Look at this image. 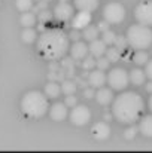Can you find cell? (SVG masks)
I'll return each instance as SVG.
<instances>
[{"label": "cell", "instance_id": "cell-1", "mask_svg": "<svg viewBox=\"0 0 152 153\" xmlns=\"http://www.w3.org/2000/svg\"><path fill=\"white\" fill-rule=\"evenodd\" d=\"M69 40L70 37L60 28L45 30L37 37V51L46 59H60L69 51Z\"/></svg>", "mask_w": 152, "mask_h": 153}, {"label": "cell", "instance_id": "cell-2", "mask_svg": "<svg viewBox=\"0 0 152 153\" xmlns=\"http://www.w3.org/2000/svg\"><path fill=\"white\" fill-rule=\"evenodd\" d=\"M143 110V98L137 92H122L112 104V114L121 123H134Z\"/></svg>", "mask_w": 152, "mask_h": 153}, {"label": "cell", "instance_id": "cell-3", "mask_svg": "<svg viewBox=\"0 0 152 153\" xmlns=\"http://www.w3.org/2000/svg\"><path fill=\"white\" fill-rule=\"evenodd\" d=\"M48 108H49V104L46 100V95H43L39 91H30L21 100L22 113L31 119H39V117L45 116Z\"/></svg>", "mask_w": 152, "mask_h": 153}, {"label": "cell", "instance_id": "cell-4", "mask_svg": "<svg viewBox=\"0 0 152 153\" xmlns=\"http://www.w3.org/2000/svg\"><path fill=\"white\" fill-rule=\"evenodd\" d=\"M127 40L128 45L136 51H143L152 45V30L149 25L136 24L130 25L127 30Z\"/></svg>", "mask_w": 152, "mask_h": 153}, {"label": "cell", "instance_id": "cell-5", "mask_svg": "<svg viewBox=\"0 0 152 153\" xmlns=\"http://www.w3.org/2000/svg\"><path fill=\"white\" fill-rule=\"evenodd\" d=\"M103 16L109 24H121L125 18V7L118 1H112L104 6Z\"/></svg>", "mask_w": 152, "mask_h": 153}, {"label": "cell", "instance_id": "cell-6", "mask_svg": "<svg viewBox=\"0 0 152 153\" xmlns=\"http://www.w3.org/2000/svg\"><path fill=\"white\" fill-rule=\"evenodd\" d=\"M130 82V76L124 68H113L107 74V83L110 85L112 89L116 91H124Z\"/></svg>", "mask_w": 152, "mask_h": 153}, {"label": "cell", "instance_id": "cell-7", "mask_svg": "<svg viewBox=\"0 0 152 153\" xmlns=\"http://www.w3.org/2000/svg\"><path fill=\"white\" fill-rule=\"evenodd\" d=\"M91 119V111L87 105H75L70 111V122L76 126L87 125Z\"/></svg>", "mask_w": 152, "mask_h": 153}, {"label": "cell", "instance_id": "cell-8", "mask_svg": "<svg viewBox=\"0 0 152 153\" xmlns=\"http://www.w3.org/2000/svg\"><path fill=\"white\" fill-rule=\"evenodd\" d=\"M134 16L139 24L143 25H152V1H142L137 4L134 10Z\"/></svg>", "mask_w": 152, "mask_h": 153}, {"label": "cell", "instance_id": "cell-9", "mask_svg": "<svg viewBox=\"0 0 152 153\" xmlns=\"http://www.w3.org/2000/svg\"><path fill=\"white\" fill-rule=\"evenodd\" d=\"M75 12H73V6L69 4L67 1H60L58 4H55L54 7V16L58 19V21H63V22H67L73 18Z\"/></svg>", "mask_w": 152, "mask_h": 153}, {"label": "cell", "instance_id": "cell-10", "mask_svg": "<svg viewBox=\"0 0 152 153\" xmlns=\"http://www.w3.org/2000/svg\"><path fill=\"white\" fill-rule=\"evenodd\" d=\"M90 22H91V12L79 10V13L73 15L72 18V27L75 30H82L87 25H90Z\"/></svg>", "mask_w": 152, "mask_h": 153}, {"label": "cell", "instance_id": "cell-11", "mask_svg": "<svg viewBox=\"0 0 152 153\" xmlns=\"http://www.w3.org/2000/svg\"><path fill=\"white\" fill-rule=\"evenodd\" d=\"M49 116L55 122L64 120L67 117V104L66 102H55L49 108Z\"/></svg>", "mask_w": 152, "mask_h": 153}, {"label": "cell", "instance_id": "cell-12", "mask_svg": "<svg viewBox=\"0 0 152 153\" xmlns=\"http://www.w3.org/2000/svg\"><path fill=\"white\" fill-rule=\"evenodd\" d=\"M91 132H93L96 140H106L110 134V128H109L107 122H97L91 128Z\"/></svg>", "mask_w": 152, "mask_h": 153}, {"label": "cell", "instance_id": "cell-13", "mask_svg": "<svg viewBox=\"0 0 152 153\" xmlns=\"http://www.w3.org/2000/svg\"><path fill=\"white\" fill-rule=\"evenodd\" d=\"M104 83H106V74L103 73V70L97 68L88 74V85H91L93 88H101Z\"/></svg>", "mask_w": 152, "mask_h": 153}, {"label": "cell", "instance_id": "cell-14", "mask_svg": "<svg viewBox=\"0 0 152 153\" xmlns=\"http://www.w3.org/2000/svg\"><path fill=\"white\" fill-rule=\"evenodd\" d=\"M90 51V48L84 43V42H75L70 48V53H72V58L73 59H82L87 56V53Z\"/></svg>", "mask_w": 152, "mask_h": 153}, {"label": "cell", "instance_id": "cell-15", "mask_svg": "<svg viewBox=\"0 0 152 153\" xmlns=\"http://www.w3.org/2000/svg\"><path fill=\"white\" fill-rule=\"evenodd\" d=\"M96 100L99 104L101 105H107V104H110V102L113 101V92H112V89H109V88H99V91H97V94H96Z\"/></svg>", "mask_w": 152, "mask_h": 153}, {"label": "cell", "instance_id": "cell-16", "mask_svg": "<svg viewBox=\"0 0 152 153\" xmlns=\"http://www.w3.org/2000/svg\"><path fill=\"white\" fill-rule=\"evenodd\" d=\"M100 1L99 0H75V6L78 10H85V12H94L99 7Z\"/></svg>", "mask_w": 152, "mask_h": 153}, {"label": "cell", "instance_id": "cell-17", "mask_svg": "<svg viewBox=\"0 0 152 153\" xmlns=\"http://www.w3.org/2000/svg\"><path fill=\"white\" fill-rule=\"evenodd\" d=\"M90 52L93 53V56H96V58H100L103 56L104 53H106V43H104V40L103 39H96V40H93V42H90Z\"/></svg>", "mask_w": 152, "mask_h": 153}, {"label": "cell", "instance_id": "cell-18", "mask_svg": "<svg viewBox=\"0 0 152 153\" xmlns=\"http://www.w3.org/2000/svg\"><path fill=\"white\" fill-rule=\"evenodd\" d=\"M128 76H130V82H131L133 85H136V86L143 85V83H145V79L148 77L146 73H145L143 70H140V68H133Z\"/></svg>", "mask_w": 152, "mask_h": 153}, {"label": "cell", "instance_id": "cell-19", "mask_svg": "<svg viewBox=\"0 0 152 153\" xmlns=\"http://www.w3.org/2000/svg\"><path fill=\"white\" fill-rule=\"evenodd\" d=\"M139 129H140V132H142L145 137H152V114L145 116V117L140 120Z\"/></svg>", "mask_w": 152, "mask_h": 153}, {"label": "cell", "instance_id": "cell-20", "mask_svg": "<svg viewBox=\"0 0 152 153\" xmlns=\"http://www.w3.org/2000/svg\"><path fill=\"white\" fill-rule=\"evenodd\" d=\"M99 31H100L99 27H96V25H87L84 28V31H82V36H84L85 40L93 42V40H96L99 37Z\"/></svg>", "mask_w": 152, "mask_h": 153}, {"label": "cell", "instance_id": "cell-21", "mask_svg": "<svg viewBox=\"0 0 152 153\" xmlns=\"http://www.w3.org/2000/svg\"><path fill=\"white\" fill-rule=\"evenodd\" d=\"M61 85H58L57 82H49L46 86H45V94L49 97V98H57L60 94H61Z\"/></svg>", "mask_w": 152, "mask_h": 153}, {"label": "cell", "instance_id": "cell-22", "mask_svg": "<svg viewBox=\"0 0 152 153\" xmlns=\"http://www.w3.org/2000/svg\"><path fill=\"white\" fill-rule=\"evenodd\" d=\"M36 21H37L36 15H34L33 12H30V10L24 12V13L21 15V18H19V22H21V25H24V27H33V25L36 24Z\"/></svg>", "mask_w": 152, "mask_h": 153}, {"label": "cell", "instance_id": "cell-23", "mask_svg": "<svg viewBox=\"0 0 152 153\" xmlns=\"http://www.w3.org/2000/svg\"><path fill=\"white\" fill-rule=\"evenodd\" d=\"M21 37H22V40H24L25 43H33V42L37 39V33H36V30H33L31 27H25L24 31H22V34H21Z\"/></svg>", "mask_w": 152, "mask_h": 153}, {"label": "cell", "instance_id": "cell-24", "mask_svg": "<svg viewBox=\"0 0 152 153\" xmlns=\"http://www.w3.org/2000/svg\"><path fill=\"white\" fill-rule=\"evenodd\" d=\"M61 91L66 95H73L76 92V83L73 80H64L61 83Z\"/></svg>", "mask_w": 152, "mask_h": 153}, {"label": "cell", "instance_id": "cell-25", "mask_svg": "<svg viewBox=\"0 0 152 153\" xmlns=\"http://www.w3.org/2000/svg\"><path fill=\"white\" fill-rule=\"evenodd\" d=\"M106 58L110 61V62H116V61H119V58H121V51L115 46V48H109V49H106Z\"/></svg>", "mask_w": 152, "mask_h": 153}, {"label": "cell", "instance_id": "cell-26", "mask_svg": "<svg viewBox=\"0 0 152 153\" xmlns=\"http://www.w3.org/2000/svg\"><path fill=\"white\" fill-rule=\"evenodd\" d=\"M15 6L19 12H27L33 7V0H16Z\"/></svg>", "mask_w": 152, "mask_h": 153}, {"label": "cell", "instance_id": "cell-27", "mask_svg": "<svg viewBox=\"0 0 152 153\" xmlns=\"http://www.w3.org/2000/svg\"><path fill=\"white\" fill-rule=\"evenodd\" d=\"M148 53L145 51H137L134 53V56H133V61L137 64V65H143V64H146L148 62Z\"/></svg>", "mask_w": 152, "mask_h": 153}, {"label": "cell", "instance_id": "cell-28", "mask_svg": "<svg viewBox=\"0 0 152 153\" xmlns=\"http://www.w3.org/2000/svg\"><path fill=\"white\" fill-rule=\"evenodd\" d=\"M115 46L119 49V51H125V48L128 46V40H127V36L124 37V36H118L116 37V40H115Z\"/></svg>", "mask_w": 152, "mask_h": 153}, {"label": "cell", "instance_id": "cell-29", "mask_svg": "<svg viewBox=\"0 0 152 153\" xmlns=\"http://www.w3.org/2000/svg\"><path fill=\"white\" fill-rule=\"evenodd\" d=\"M103 40H104L106 45H112V43H115V40H116V34H115L113 31L107 30V31L103 33Z\"/></svg>", "mask_w": 152, "mask_h": 153}, {"label": "cell", "instance_id": "cell-30", "mask_svg": "<svg viewBox=\"0 0 152 153\" xmlns=\"http://www.w3.org/2000/svg\"><path fill=\"white\" fill-rule=\"evenodd\" d=\"M94 65H97V61H94V56H85V61L82 62V67H84V70H91V68H94Z\"/></svg>", "mask_w": 152, "mask_h": 153}, {"label": "cell", "instance_id": "cell-31", "mask_svg": "<svg viewBox=\"0 0 152 153\" xmlns=\"http://www.w3.org/2000/svg\"><path fill=\"white\" fill-rule=\"evenodd\" d=\"M109 64H110V61L107 59V58H101L97 61V68H100V70H107L109 68Z\"/></svg>", "mask_w": 152, "mask_h": 153}, {"label": "cell", "instance_id": "cell-32", "mask_svg": "<svg viewBox=\"0 0 152 153\" xmlns=\"http://www.w3.org/2000/svg\"><path fill=\"white\" fill-rule=\"evenodd\" d=\"M51 16H52V15H51V12H48L46 9H43V10H42V12L39 13V21H40V22L43 24L45 21H49Z\"/></svg>", "mask_w": 152, "mask_h": 153}, {"label": "cell", "instance_id": "cell-33", "mask_svg": "<svg viewBox=\"0 0 152 153\" xmlns=\"http://www.w3.org/2000/svg\"><path fill=\"white\" fill-rule=\"evenodd\" d=\"M136 132H137V128H136V126H131V128H128V129L125 131V138H127V140H131V138H134Z\"/></svg>", "mask_w": 152, "mask_h": 153}, {"label": "cell", "instance_id": "cell-34", "mask_svg": "<svg viewBox=\"0 0 152 153\" xmlns=\"http://www.w3.org/2000/svg\"><path fill=\"white\" fill-rule=\"evenodd\" d=\"M66 104H67V107H75L76 105V98L73 95H67L66 97Z\"/></svg>", "mask_w": 152, "mask_h": 153}, {"label": "cell", "instance_id": "cell-35", "mask_svg": "<svg viewBox=\"0 0 152 153\" xmlns=\"http://www.w3.org/2000/svg\"><path fill=\"white\" fill-rule=\"evenodd\" d=\"M69 37H70V40H73V42H78V40H79V37H81V34H79V30H75V28H73V31L69 34Z\"/></svg>", "mask_w": 152, "mask_h": 153}, {"label": "cell", "instance_id": "cell-36", "mask_svg": "<svg viewBox=\"0 0 152 153\" xmlns=\"http://www.w3.org/2000/svg\"><path fill=\"white\" fill-rule=\"evenodd\" d=\"M97 27H99V30H100V31H103V33H104V31H107V30H109V22L104 19V21L99 22V25H97Z\"/></svg>", "mask_w": 152, "mask_h": 153}, {"label": "cell", "instance_id": "cell-37", "mask_svg": "<svg viewBox=\"0 0 152 153\" xmlns=\"http://www.w3.org/2000/svg\"><path fill=\"white\" fill-rule=\"evenodd\" d=\"M145 73H146V76H148V77H149V79L152 80V61H148V62H146Z\"/></svg>", "mask_w": 152, "mask_h": 153}, {"label": "cell", "instance_id": "cell-38", "mask_svg": "<svg viewBox=\"0 0 152 153\" xmlns=\"http://www.w3.org/2000/svg\"><path fill=\"white\" fill-rule=\"evenodd\" d=\"M84 95H85V98H93L94 97V89H85Z\"/></svg>", "mask_w": 152, "mask_h": 153}, {"label": "cell", "instance_id": "cell-39", "mask_svg": "<svg viewBox=\"0 0 152 153\" xmlns=\"http://www.w3.org/2000/svg\"><path fill=\"white\" fill-rule=\"evenodd\" d=\"M112 116H113V114H106V113H104V116H103V117H104V120L107 122V120H110V119H112Z\"/></svg>", "mask_w": 152, "mask_h": 153}, {"label": "cell", "instance_id": "cell-40", "mask_svg": "<svg viewBox=\"0 0 152 153\" xmlns=\"http://www.w3.org/2000/svg\"><path fill=\"white\" fill-rule=\"evenodd\" d=\"M146 89H148V92H152V82H151V83H148Z\"/></svg>", "mask_w": 152, "mask_h": 153}, {"label": "cell", "instance_id": "cell-41", "mask_svg": "<svg viewBox=\"0 0 152 153\" xmlns=\"http://www.w3.org/2000/svg\"><path fill=\"white\" fill-rule=\"evenodd\" d=\"M79 83H81V86H82V88H85V86H87V82H84V80H82V82H79Z\"/></svg>", "mask_w": 152, "mask_h": 153}, {"label": "cell", "instance_id": "cell-42", "mask_svg": "<svg viewBox=\"0 0 152 153\" xmlns=\"http://www.w3.org/2000/svg\"><path fill=\"white\" fill-rule=\"evenodd\" d=\"M149 108H151V111H152V95H151V98H149Z\"/></svg>", "mask_w": 152, "mask_h": 153}, {"label": "cell", "instance_id": "cell-43", "mask_svg": "<svg viewBox=\"0 0 152 153\" xmlns=\"http://www.w3.org/2000/svg\"><path fill=\"white\" fill-rule=\"evenodd\" d=\"M60 1H67V0H60Z\"/></svg>", "mask_w": 152, "mask_h": 153}]
</instances>
